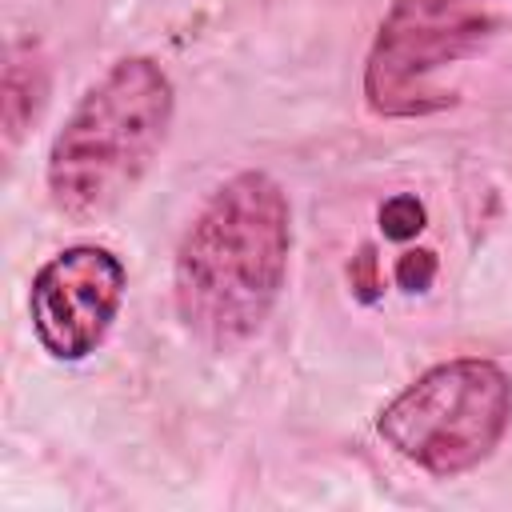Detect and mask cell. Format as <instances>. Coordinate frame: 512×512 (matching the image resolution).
Returning a JSON list of instances; mask_svg holds the SVG:
<instances>
[{"label":"cell","instance_id":"cell-9","mask_svg":"<svg viewBox=\"0 0 512 512\" xmlns=\"http://www.w3.org/2000/svg\"><path fill=\"white\" fill-rule=\"evenodd\" d=\"M348 280H352V292H356V300L372 304V300L380 296V288H384V276H380V260H376V248H372V244H364V248L352 256V264H348Z\"/></svg>","mask_w":512,"mask_h":512},{"label":"cell","instance_id":"cell-8","mask_svg":"<svg viewBox=\"0 0 512 512\" xmlns=\"http://www.w3.org/2000/svg\"><path fill=\"white\" fill-rule=\"evenodd\" d=\"M436 252L432 248H408V252H400L396 256V264H392V280H396V288L400 292H428L432 288V280H436Z\"/></svg>","mask_w":512,"mask_h":512},{"label":"cell","instance_id":"cell-5","mask_svg":"<svg viewBox=\"0 0 512 512\" xmlns=\"http://www.w3.org/2000/svg\"><path fill=\"white\" fill-rule=\"evenodd\" d=\"M128 268L112 248L72 244L48 256L28 292V316L40 348L52 360H88L116 324L124 304Z\"/></svg>","mask_w":512,"mask_h":512},{"label":"cell","instance_id":"cell-3","mask_svg":"<svg viewBox=\"0 0 512 512\" xmlns=\"http://www.w3.org/2000/svg\"><path fill=\"white\" fill-rule=\"evenodd\" d=\"M512 428V376L488 356H452L420 372L376 416L380 440L428 476L480 468Z\"/></svg>","mask_w":512,"mask_h":512},{"label":"cell","instance_id":"cell-6","mask_svg":"<svg viewBox=\"0 0 512 512\" xmlns=\"http://www.w3.org/2000/svg\"><path fill=\"white\" fill-rule=\"evenodd\" d=\"M48 92V72L36 48H12L4 64V132L20 140V132L36 120Z\"/></svg>","mask_w":512,"mask_h":512},{"label":"cell","instance_id":"cell-1","mask_svg":"<svg viewBox=\"0 0 512 512\" xmlns=\"http://www.w3.org/2000/svg\"><path fill=\"white\" fill-rule=\"evenodd\" d=\"M292 256V204L268 172L228 176L192 216L172 264L184 328L208 348L252 340L272 316Z\"/></svg>","mask_w":512,"mask_h":512},{"label":"cell","instance_id":"cell-7","mask_svg":"<svg viewBox=\"0 0 512 512\" xmlns=\"http://www.w3.org/2000/svg\"><path fill=\"white\" fill-rule=\"evenodd\" d=\"M424 220H428V208H424V200L416 196V192H396L392 200H384V208H380V228H384V236L388 240H412V236H420L424 232Z\"/></svg>","mask_w":512,"mask_h":512},{"label":"cell","instance_id":"cell-2","mask_svg":"<svg viewBox=\"0 0 512 512\" xmlns=\"http://www.w3.org/2000/svg\"><path fill=\"white\" fill-rule=\"evenodd\" d=\"M176 88L152 56L116 60L68 112L48 148V200L68 220H100L152 168L168 140Z\"/></svg>","mask_w":512,"mask_h":512},{"label":"cell","instance_id":"cell-4","mask_svg":"<svg viewBox=\"0 0 512 512\" xmlns=\"http://www.w3.org/2000/svg\"><path fill=\"white\" fill-rule=\"evenodd\" d=\"M508 0H392L368 60L364 104L380 120H420L456 104L444 72L476 56L500 28Z\"/></svg>","mask_w":512,"mask_h":512}]
</instances>
